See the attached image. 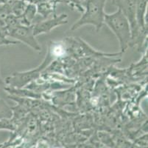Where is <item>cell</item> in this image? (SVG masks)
Masks as SVG:
<instances>
[{
    "label": "cell",
    "instance_id": "cell-6",
    "mask_svg": "<svg viewBox=\"0 0 148 148\" xmlns=\"http://www.w3.org/2000/svg\"><path fill=\"white\" fill-rule=\"evenodd\" d=\"M66 17L67 16L66 14H61L58 17H56L53 19L48 20V21L36 24L33 27L34 35L36 36L41 33H47L50 32L56 26H59L64 23H66Z\"/></svg>",
    "mask_w": 148,
    "mask_h": 148
},
{
    "label": "cell",
    "instance_id": "cell-2",
    "mask_svg": "<svg viewBox=\"0 0 148 148\" xmlns=\"http://www.w3.org/2000/svg\"><path fill=\"white\" fill-rule=\"evenodd\" d=\"M107 0H85V12L77 22L72 25L71 31L78 29L86 24H92L99 31L104 24L106 13L104 8Z\"/></svg>",
    "mask_w": 148,
    "mask_h": 148
},
{
    "label": "cell",
    "instance_id": "cell-7",
    "mask_svg": "<svg viewBox=\"0 0 148 148\" xmlns=\"http://www.w3.org/2000/svg\"><path fill=\"white\" fill-rule=\"evenodd\" d=\"M7 33L3 32L0 30V46L1 45H9V44H20L17 41H12L7 39Z\"/></svg>",
    "mask_w": 148,
    "mask_h": 148
},
{
    "label": "cell",
    "instance_id": "cell-5",
    "mask_svg": "<svg viewBox=\"0 0 148 148\" xmlns=\"http://www.w3.org/2000/svg\"><path fill=\"white\" fill-rule=\"evenodd\" d=\"M49 62V60L48 59V57L47 59L46 57L45 60L43 62L42 65H40L39 67H36L34 70H29V71L16 73V74L11 76L9 78L8 82L13 87H16L17 88H23V87H25L26 85H27L29 82H30L31 81H33V79H36V78L39 76L41 72L47 65Z\"/></svg>",
    "mask_w": 148,
    "mask_h": 148
},
{
    "label": "cell",
    "instance_id": "cell-1",
    "mask_svg": "<svg viewBox=\"0 0 148 148\" xmlns=\"http://www.w3.org/2000/svg\"><path fill=\"white\" fill-rule=\"evenodd\" d=\"M104 24L114 33L119 42L121 54L132 44V31L130 24L124 13L118 9L112 14H105Z\"/></svg>",
    "mask_w": 148,
    "mask_h": 148
},
{
    "label": "cell",
    "instance_id": "cell-8",
    "mask_svg": "<svg viewBox=\"0 0 148 148\" xmlns=\"http://www.w3.org/2000/svg\"><path fill=\"white\" fill-rule=\"evenodd\" d=\"M0 82H2V79H1V78H0Z\"/></svg>",
    "mask_w": 148,
    "mask_h": 148
},
{
    "label": "cell",
    "instance_id": "cell-3",
    "mask_svg": "<svg viewBox=\"0 0 148 148\" xmlns=\"http://www.w3.org/2000/svg\"><path fill=\"white\" fill-rule=\"evenodd\" d=\"M136 1L137 0H114V4L120 9L127 17L130 24L132 31V43L137 39L140 29L136 20Z\"/></svg>",
    "mask_w": 148,
    "mask_h": 148
},
{
    "label": "cell",
    "instance_id": "cell-4",
    "mask_svg": "<svg viewBox=\"0 0 148 148\" xmlns=\"http://www.w3.org/2000/svg\"><path fill=\"white\" fill-rule=\"evenodd\" d=\"M7 35L16 39L19 43H25L35 51H40L41 50L34 35L33 27L17 26L10 30L9 33H7Z\"/></svg>",
    "mask_w": 148,
    "mask_h": 148
}]
</instances>
